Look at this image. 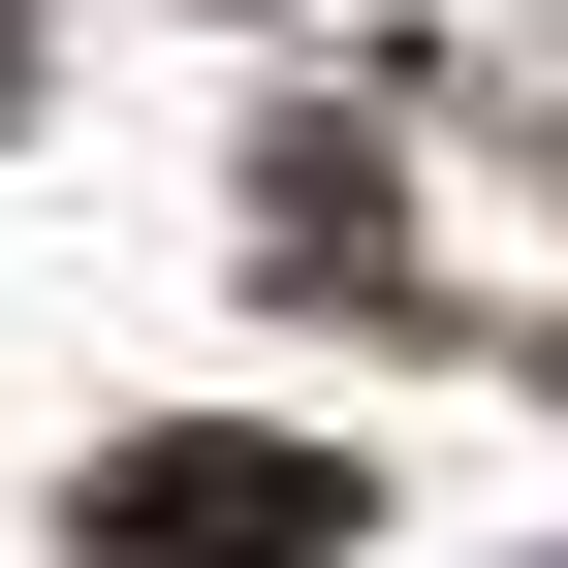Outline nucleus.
Wrapping results in <instances>:
<instances>
[{"mask_svg": "<svg viewBox=\"0 0 568 568\" xmlns=\"http://www.w3.org/2000/svg\"><path fill=\"white\" fill-rule=\"evenodd\" d=\"M253 537H316V474H253V443H190V474H126V568H253Z\"/></svg>", "mask_w": 568, "mask_h": 568, "instance_id": "obj_1", "label": "nucleus"}]
</instances>
